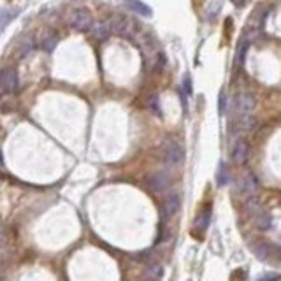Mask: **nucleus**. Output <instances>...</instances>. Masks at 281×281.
Segmentation results:
<instances>
[{
    "label": "nucleus",
    "instance_id": "1",
    "mask_svg": "<svg viewBox=\"0 0 281 281\" xmlns=\"http://www.w3.org/2000/svg\"><path fill=\"white\" fill-rule=\"evenodd\" d=\"M160 155H162V160H164L169 167H176V165H179L181 162H183V158H185V149H183V146H181L176 139L169 137V139L164 140V144H162Z\"/></svg>",
    "mask_w": 281,
    "mask_h": 281
},
{
    "label": "nucleus",
    "instance_id": "2",
    "mask_svg": "<svg viewBox=\"0 0 281 281\" xmlns=\"http://www.w3.org/2000/svg\"><path fill=\"white\" fill-rule=\"evenodd\" d=\"M67 21H69V25L74 28V30H77V32H86V30H90V28H92L93 16H92V12H90L88 9L77 7V9H72V11H69Z\"/></svg>",
    "mask_w": 281,
    "mask_h": 281
},
{
    "label": "nucleus",
    "instance_id": "3",
    "mask_svg": "<svg viewBox=\"0 0 281 281\" xmlns=\"http://www.w3.org/2000/svg\"><path fill=\"white\" fill-rule=\"evenodd\" d=\"M111 32L116 34L120 37H127V39H134L137 34V25L132 20L125 16H114L111 21Z\"/></svg>",
    "mask_w": 281,
    "mask_h": 281
},
{
    "label": "nucleus",
    "instance_id": "4",
    "mask_svg": "<svg viewBox=\"0 0 281 281\" xmlns=\"http://www.w3.org/2000/svg\"><path fill=\"white\" fill-rule=\"evenodd\" d=\"M18 84V76L16 70L12 67H5L0 70V99L4 95H11L14 93Z\"/></svg>",
    "mask_w": 281,
    "mask_h": 281
},
{
    "label": "nucleus",
    "instance_id": "5",
    "mask_svg": "<svg viewBox=\"0 0 281 281\" xmlns=\"http://www.w3.org/2000/svg\"><path fill=\"white\" fill-rule=\"evenodd\" d=\"M58 44V32H56L55 28H42L39 34H37V39H35V46L40 48L42 51H53L55 46Z\"/></svg>",
    "mask_w": 281,
    "mask_h": 281
},
{
    "label": "nucleus",
    "instance_id": "6",
    "mask_svg": "<svg viewBox=\"0 0 281 281\" xmlns=\"http://www.w3.org/2000/svg\"><path fill=\"white\" fill-rule=\"evenodd\" d=\"M148 186L153 192H165L171 186V176L167 173H155L148 177Z\"/></svg>",
    "mask_w": 281,
    "mask_h": 281
},
{
    "label": "nucleus",
    "instance_id": "7",
    "mask_svg": "<svg viewBox=\"0 0 281 281\" xmlns=\"http://www.w3.org/2000/svg\"><path fill=\"white\" fill-rule=\"evenodd\" d=\"M179 195L177 193H171V195L165 197L164 206H162V218L164 220H169V218H173L174 214L177 213V209H179Z\"/></svg>",
    "mask_w": 281,
    "mask_h": 281
},
{
    "label": "nucleus",
    "instance_id": "8",
    "mask_svg": "<svg viewBox=\"0 0 281 281\" xmlns=\"http://www.w3.org/2000/svg\"><path fill=\"white\" fill-rule=\"evenodd\" d=\"M253 109H255V97L248 92L239 93L237 95V112H239V116L251 114Z\"/></svg>",
    "mask_w": 281,
    "mask_h": 281
},
{
    "label": "nucleus",
    "instance_id": "9",
    "mask_svg": "<svg viewBox=\"0 0 281 281\" xmlns=\"http://www.w3.org/2000/svg\"><path fill=\"white\" fill-rule=\"evenodd\" d=\"M248 153H249V146L245 139H237L236 144H234L232 149V160L236 162L237 165H243L246 164L248 160Z\"/></svg>",
    "mask_w": 281,
    "mask_h": 281
},
{
    "label": "nucleus",
    "instance_id": "10",
    "mask_svg": "<svg viewBox=\"0 0 281 281\" xmlns=\"http://www.w3.org/2000/svg\"><path fill=\"white\" fill-rule=\"evenodd\" d=\"M90 32H92V35L95 37L97 40L107 39L109 34H111V21H107V20L93 21L92 28H90Z\"/></svg>",
    "mask_w": 281,
    "mask_h": 281
},
{
    "label": "nucleus",
    "instance_id": "11",
    "mask_svg": "<svg viewBox=\"0 0 281 281\" xmlns=\"http://www.w3.org/2000/svg\"><path fill=\"white\" fill-rule=\"evenodd\" d=\"M121 2L125 4V7L139 14V16H151V9L144 2H140V0H121Z\"/></svg>",
    "mask_w": 281,
    "mask_h": 281
},
{
    "label": "nucleus",
    "instance_id": "12",
    "mask_svg": "<svg viewBox=\"0 0 281 281\" xmlns=\"http://www.w3.org/2000/svg\"><path fill=\"white\" fill-rule=\"evenodd\" d=\"M258 190V179L253 173H248L245 177L241 179V192L248 193V195H253V193Z\"/></svg>",
    "mask_w": 281,
    "mask_h": 281
},
{
    "label": "nucleus",
    "instance_id": "13",
    "mask_svg": "<svg viewBox=\"0 0 281 281\" xmlns=\"http://www.w3.org/2000/svg\"><path fill=\"white\" fill-rule=\"evenodd\" d=\"M209 220H211V208L204 209L199 216L195 218V229L199 230V232H206V229H208V225H209Z\"/></svg>",
    "mask_w": 281,
    "mask_h": 281
},
{
    "label": "nucleus",
    "instance_id": "14",
    "mask_svg": "<svg viewBox=\"0 0 281 281\" xmlns=\"http://www.w3.org/2000/svg\"><path fill=\"white\" fill-rule=\"evenodd\" d=\"M257 127V120L251 116V114H245V116H239L237 120V129L239 130H245V132H249Z\"/></svg>",
    "mask_w": 281,
    "mask_h": 281
},
{
    "label": "nucleus",
    "instance_id": "15",
    "mask_svg": "<svg viewBox=\"0 0 281 281\" xmlns=\"http://www.w3.org/2000/svg\"><path fill=\"white\" fill-rule=\"evenodd\" d=\"M255 218H257L258 229H262V230H269L271 229V225H273V218H271L269 213H265V211H258V213L255 214Z\"/></svg>",
    "mask_w": 281,
    "mask_h": 281
},
{
    "label": "nucleus",
    "instance_id": "16",
    "mask_svg": "<svg viewBox=\"0 0 281 281\" xmlns=\"http://www.w3.org/2000/svg\"><path fill=\"white\" fill-rule=\"evenodd\" d=\"M35 49V39L34 37H25L23 40H21V46H20V55L23 56H28L30 53Z\"/></svg>",
    "mask_w": 281,
    "mask_h": 281
},
{
    "label": "nucleus",
    "instance_id": "17",
    "mask_svg": "<svg viewBox=\"0 0 281 281\" xmlns=\"http://www.w3.org/2000/svg\"><path fill=\"white\" fill-rule=\"evenodd\" d=\"M162 274H164V267H162L160 264H151L148 269H146V278H148V280L158 281L162 278Z\"/></svg>",
    "mask_w": 281,
    "mask_h": 281
},
{
    "label": "nucleus",
    "instance_id": "18",
    "mask_svg": "<svg viewBox=\"0 0 281 281\" xmlns=\"http://www.w3.org/2000/svg\"><path fill=\"white\" fill-rule=\"evenodd\" d=\"M16 14H18L16 9H4V11L0 12V30H2V28H4L5 25L12 20V18L16 16Z\"/></svg>",
    "mask_w": 281,
    "mask_h": 281
},
{
    "label": "nucleus",
    "instance_id": "19",
    "mask_svg": "<svg viewBox=\"0 0 281 281\" xmlns=\"http://www.w3.org/2000/svg\"><path fill=\"white\" fill-rule=\"evenodd\" d=\"M227 181H229V171H227L225 164H221L220 165V171H218V185L223 186Z\"/></svg>",
    "mask_w": 281,
    "mask_h": 281
},
{
    "label": "nucleus",
    "instance_id": "20",
    "mask_svg": "<svg viewBox=\"0 0 281 281\" xmlns=\"http://www.w3.org/2000/svg\"><path fill=\"white\" fill-rule=\"evenodd\" d=\"M225 105H227V99H225V92L220 93V101H218V112L220 114H225Z\"/></svg>",
    "mask_w": 281,
    "mask_h": 281
},
{
    "label": "nucleus",
    "instance_id": "21",
    "mask_svg": "<svg viewBox=\"0 0 281 281\" xmlns=\"http://www.w3.org/2000/svg\"><path fill=\"white\" fill-rule=\"evenodd\" d=\"M183 88H185V95H192V83H190V76H185V79H183Z\"/></svg>",
    "mask_w": 281,
    "mask_h": 281
},
{
    "label": "nucleus",
    "instance_id": "22",
    "mask_svg": "<svg viewBox=\"0 0 281 281\" xmlns=\"http://www.w3.org/2000/svg\"><path fill=\"white\" fill-rule=\"evenodd\" d=\"M278 280H281V276H278V274H269V276L262 278V280L258 281H278Z\"/></svg>",
    "mask_w": 281,
    "mask_h": 281
},
{
    "label": "nucleus",
    "instance_id": "23",
    "mask_svg": "<svg viewBox=\"0 0 281 281\" xmlns=\"http://www.w3.org/2000/svg\"><path fill=\"white\" fill-rule=\"evenodd\" d=\"M230 2H232L236 7H245V5L248 4V0H230Z\"/></svg>",
    "mask_w": 281,
    "mask_h": 281
},
{
    "label": "nucleus",
    "instance_id": "24",
    "mask_svg": "<svg viewBox=\"0 0 281 281\" xmlns=\"http://www.w3.org/2000/svg\"><path fill=\"white\" fill-rule=\"evenodd\" d=\"M4 243V230H2V227H0V245Z\"/></svg>",
    "mask_w": 281,
    "mask_h": 281
},
{
    "label": "nucleus",
    "instance_id": "25",
    "mask_svg": "<svg viewBox=\"0 0 281 281\" xmlns=\"http://www.w3.org/2000/svg\"><path fill=\"white\" fill-rule=\"evenodd\" d=\"M4 167V157H2V151H0V169Z\"/></svg>",
    "mask_w": 281,
    "mask_h": 281
},
{
    "label": "nucleus",
    "instance_id": "26",
    "mask_svg": "<svg viewBox=\"0 0 281 281\" xmlns=\"http://www.w3.org/2000/svg\"><path fill=\"white\" fill-rule=\"evenodd\" d=\"M144 281H153V280H144Z\"/></svg>",
    "mask_w": 281,
    "mask_h": 281
},
{
    "label": "nucleus",
    "instance_id": "27",
    "mask_svg": "<svg viewBox=\"0 0 281 281\" xmlns=\"http://www.w3.org/2000/svg\"><path fill=\"white\" fill-rule=\"evenodd\" d=\"M0 281H5V280H0Z\"/></svg>",
    "mask_w": 281,
    "mask_h": 281
}]
</instances>
